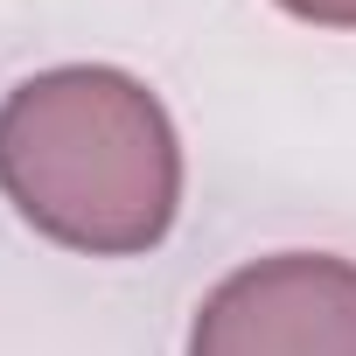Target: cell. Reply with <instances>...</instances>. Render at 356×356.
Returning a JSON list of instances; mask_svg holds the SVG:
<instances>
[{
    "label": "cell",
    "mask_w": 356,
    "mask_h": 356,
    "mask_svg": "<svg viewBox=\"0 0 356 356\" xmlns=\"http://www.w3.org/2000/svg\"><path fill=\"white\" fill-rule=\"evenodd\" d=\"M293 22H314V29H356V0H273Z\"/></svg>",
    "instance_id": "3"
},
{
    "label": "cell",
    "mask_w": 356,
    "mask_h": 356,
    "mask_svg": "<svg viewBox=\"0 0 356 356\" xmlns=\"http://www.w3.org/2000/svg\"><path fill=\"white\" fill-rule=\"evenodd\" d=\"M0 196L84 259H140L182 210V133L112 63H56L0 98Z\"/></svg>",
    "instance_id": "1"
},
{
    "label": "cell",
    "mask_w": 356,
    "mask_h": 356,
    "mask_svg": "<svg viewBox=\"0 0 356 356\" xmlns=\"http://www.w3.org/2000/svg\"><path fill=\"white\" fill-rule=\"evenodd\" d=\"M189 356H356V266L335 252L238 266L196 307Z\"/></svg>",
    "instance_id": "2"
}]
</instances>
